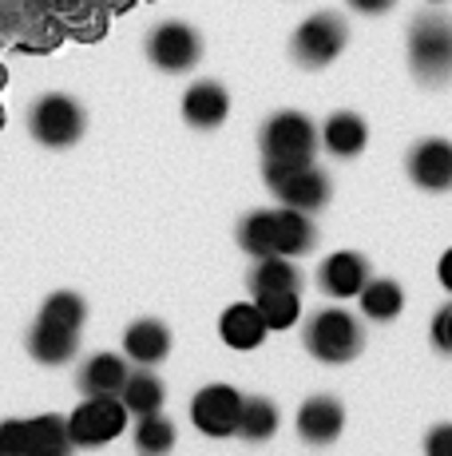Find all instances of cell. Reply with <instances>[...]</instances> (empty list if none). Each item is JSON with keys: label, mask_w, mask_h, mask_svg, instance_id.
<instances>
[{"label": "cell", "mask_w": 452, "mask_h": 456, "mask_svg": "<svg viewBox=\"0 0 452 456\" xmlns=\"http://www.w3.org/2000/svg\"><path fill=\"white\" fill-rule=\"evenodd\" d=\"M405 171L421 191H432V195L452 191V143L448 139H421L408 151Z\"/></svg>", "instance_id": "12"}, {"label": "cell", "mask_w": 452, "mask_h": 456, "mask_svg": "<svg viewBox=\"0 0 452 456\" xmlns=\"http://www.w3.org/2000/svg\"><path fill=\"white\" fill-rule=\"evenodd\" d=\"M318 282H321V290H326L329 297H358L361 286L369 282V262H365L361 254H353V250H337V254H329V258L321 262Z\"/></svg>", "instance_id": "15"}, {"label": "cell", "mask_w": 452, "mask_h": 456, "mask_svg": "<svg viewBox=\"0 0 452 456\" xmlns=\"http://www.w3.org/2000/svg\"><path fill=\"white\" fill-rule=\"evenodd\" d=\"M203 56V37H198L190 24L182 20H163L159 28H151L147 37V60H151L159 72H190Z\"/></svg>", "instance_id": "10"}, {"label": "cell", "mask_w": 452, "mask_h": 456, "mask_svg": "<svg viewBox=\"0 0 452 456\" xmlns=\"http://www.w3.org/2000/svg\"><path fill=\"white\" fill-rule=\"evenodd\" d=\"M266 187L282 207H298L306 215L329 203V179L314 163H266Z\"/></svg>", "instance_id": "7"}, {"label": "cell", "mask_w": 452, "mask_h": 456, "mask_svg": "<svg viewBox=\"0 0 452 456\" xmlns=\"http://www.w3.org/2000/svg\"><path fill=\"white\" fill-rule=\"evenodd\" d=\"M226 116H230V95H226L222 84L198 80L187 87V95H182V119H187L190 127L214 131L219 124H226Z\"/></svg>", "instance_id": "14"}, {"label": "cell", "mask_w": 452, "mask_h": 456, "mask_svg": "<svg viewBox=\"0 0 452 456\" xmlns=\"http://www.w3.org/2000/svg\"><path fill=\"white\" fill-rule=\"evenodd\" d=\"M345 20L334 12H314L310 20L298 24V32H294V60H298L302 68H326L334 64L337 56H342L345 48Z\"/></svg>", "instance_id": "9"}, {"label": "cell", "mask_w": 452, "mask_h": 456, "mask_svg": "<svg viewBox=\"0 0 452 456\" xmlns=\"http://www.w3.org/2000/svg\"><path fill=\"white\" fill-rule=\"evenodd\" d=\"M429 4H445V0H429Z\"/></svg>", "instance_id": "31"}, {"label": "cell", "mask_w": 452, "mask_h": 456, "mask_svg": "<svg viewBox=\"0 0 452 456\" xmlns=\"http://www.w3.org/2000/svg\"><path fill=\"white\" fill-rule=\"evenodd\" d=\"M127 405L119 397H84L68 413V441L76 449H100L127 428Z\"/></svg>", "instance_id": "5"}, {"label": "cell", "mask_w": 452, "mask_h": 456, "mask_svg": "<svg viewBox=\"0 0 452 456\" xmlns=\"http://www.w3.org/2000/svg\"><path fill=\"white\" fill-rule=\"evenodd\" d=\"M242 393L234 385H203L190 397V420L203 436H234L238 433Z\"/></svg>", "instance_id": "11"}, {"label": "cell", "mask_w": 452, "mask_h": 456, "mask_svg": "<svg viewBox=\"0 0 452 456\" xmlns=\"http://www.w3.org/2000/svg\"><path fill=\"white\" fill-rule=\"evenodd\" d=\"M408 64L421 84H445L452 76V20L445 12H424L413 20Z\"/></svg>", "instance_id": "3"}, {"label": "cell", "mask_w": 452, "mask_h": 456, "mask_svg": "<svg viewBox=\"0 0 452 456\" xmlns=\"http://www.w3.org/2000/svg\"><path fill=\"white\" fill-rule=\"evenodd\" d=\"M432 346L440 354H452V305L437 310V318H432Z\"/></svg>", "instance_id": "27"}, {"label": "cell", "mask_w": 452, "mask_h": 456, "mask_svg": "<svg viewBox=\"0 0 452 456\" xmlns=\"http://www.w3.org/2000/svg\"><path fill=\"white\" fill-rule=\"evenodd\" d=\"M72 449L68 441V417L44 413L28 420H0V452H64Z\"/></svg>", "instance_id": "8"}, {"label": "cell", "mask_w": 452, "mask_h": 456, "mask_svg": "<svg viewBox=\"0 0 452 456\" xmlns=\"http://www.w3.org/2000/svg\"><path fill=\"white\" fill-rule=\"evenodd\" d=\"M84 127V108L80 100H72L68 92H44L36 103L28 108V131L40 147H52V151H64V147L80 143Z\"/></svg>", "instance_id": "4"}, {"label": "cell", "mask_w": 452, "mask_h": 456, "mask_svg": "<svg viewBox=\"0 0 452 456\" xmlns=\"http://www.w3.org/2000/svg\"><path fill=\"white\" fill-rule=\"evenodd\" d=\"M88 322V302L76 290H56L44 297L28 330V354L40 365H64L80 349V330Z\"/></svg>", "instance_id": "1"}, {"label": "cell", "mask_w": 452, "mask_h": 456, "mask_svg": "<svg viewBox=\"0 0 452 456\" xmlns=\"http://www.w3.org/2000/svg\"><path fill=\"white\" fill-rule=\"evenodd\" d=\"M119 401L127 405V413H132V417L159 413L163 401H167V389H163V381L151 373V365H143L139 373H127L124 389H119Z\"/></svg>", "instance_id": "21"}, {"label": "cell", "mask_w": 452, "mask_h": 456, "mask_svg": "<svg viewBox=\"0 0 452 456\" xmlns=\"http://www.w3.org/2000/svg\"><path fill=\"white\" fill-rule=\"evenodd\" d=\"M318 127L302 111H278L262 127V155L266 163H314Z\"/></svg>", "instance_id": "6"}, {"label": "cell", "mask_w": 452, "mask_h": 456, "mask_svg": "<svg viewBox=\"0 0 452 456\" xmlns=\"http://www.w3.org/2000/svg\"><path fill=\"white\" fill-rule=\"evenodd\" d=\"M437 278H440V286L452 294V250L440 254V266H437Z\"/></svg>", "instance_id": "30"}, {"label": "cell", "mask_w": 452, "mask_h": 456, "mask_svg": "<svg viewBox=\"0 0 452 456\" xmlns=\"http://www.w3.org/2000/svg\"><path fill=\"white\" fill-rule=\"evenodd\" d=\"M127 362L119 354H92L88 362L80 365V393L84 397H119V389H124L127 381Z\"/></svg>", "instance_id": "18"}, {"label": "cell", "mask_w": 452, "mask_h": 456, "mask_svg": "<svg viewBox=\"0 0 452 456\" xmlns=\"http://www.w3.org/2000/svg\"><path fill=\"white\" fill-rule=\"evenodd\" d=\"M171 354V330L159 318H139L124 330V357L135 365H159Z\"/></svg>", "instance_id": "17"}, {"label": "cell", "mask_w": 452, "mask_h": 456, "mask_svg": "<svg viewBox=\"0 0 452 456\" xmlns=\"http://www.w3.org/2000/svg\"><path fill=\"white\" fill-rule=\"evenodd\" d=\"M258 314L266 318V330H290L302 314V302H298V290H286V294H258L254 297Z\"/></svg>", "instance_id": "26"}, {"label": "cell", "mask_w": 452, "mask_h": 456, "mask_svg": "<svg viewBox=\"0 0 452 456\" xmlns=\"http://www.w3.org/2000/svg\"><path fill=\"white\" fill-rule=\"evenodd\" d=\"M286 290H302V274L294 266V258L286 254H266L258 258V266L250 270V294H286Z\"/></svg>", "instance_id": "20"}, {"label": "cell", "mask_w": 452, "mask_h": 456, "mask_svg": "<svg viewBox=\"0 0 452 456\" xmlns=\"http://www.w3.org/2000/svg\"><path fill=\"white\" fill-rule=\"evenodd\" d=\"M302 338H306L310 357H318V362H326V365L353 362L365 346L361 318L350 314V310H342V305H326V310H318L314 318L306 322V333H302Z\"/></svg>", "instance_id": "2"}, {"label": "cell", "mask_w": 452, "mask_h": 456, "mask_svg": "<svg viewBox=\"0 0 452 456\" xmlns=\"http://www.w3.org/2000/svg\"><path fill=\"white\" fill-rule=\"evenodd\" d=\"M342 425H345V409L337 397L329 393H318V397L302 401L298 409V436L306 444H334L342 436Z\"/></svg>", "instance_id": "13"}, {"label": "cell", "mask_w": 452, "mask_h": 456, "mask_svg": "<svg viewBox=\"0 0 452 456\" xmlns=\"http://www.w3.org/2000/svg\"><path fill=\"white\" fill-rule=\"evenodd\" d=\"M238 247L254 258H266V254H278V218L274 210H250L238 223Z\"/></svg>", "instance_id": "23"}, {"label": "cell", "mask_w": 452, "mask_h": 456, "mask_svg": "<svg viewBox=\"0 0 452 456\" xmlns=\"http://www.w3.org/2000/svg\"><path fill=\"white\" fill-rule=\"evenodd\" d=\"M358 297H361V314L369 322H393L405 310V290L393 278H369Z\"/></svg>", "instance_id": "22"}, {"label": "cell", "mask_w": 452, "mask_h": 456, "mask_svg": "<svg viewBox=\"0 0 452 456\" xmlns=\"http://www.w3.org/2000/svg\"><path fill=\"white\" fill-rule=\"evenodd\" d=\"M353 12H365V16H377V12H389L393 0H350Z\"/></svg>", "instance_id": "29"}, {"label": "cell", "mask_w": 452, "mask_h": 456, "mask_svg": "<svg viewBox=\"0 0 452 456\" xmlns=\"http://www.w3.org/2000/svg\"><path fill=\"white\" fill-rule=\"evenodd\" d=\"M171 444H175V425H171L163 413H143L135 420V449L139 452H171Z\"/></svg>", "instance_id": "25"}, {"label": "cell", "mask_w": 452, "mask_h": 456, "mask_svg": "<svg viewBox=\"0 0 452 456\" xmlns=\"http://www.w3.org/2000/svg\"><path fill=\"white\" fill-rule=\"evenodd\" d=\"M278 433V405L266 397H242V413H238V436L246 441H270Z\"/></svg>", "instance_id": "24"}, {"label": "cell", "mask_w": 452, "mask_h": 456, "mask_svg": "<svg viewBox=\"0 0 452 456\" xmlns=\"http://www.w3.org/2000/svg\"><path fill=\"white\" fill-rule=\"evenodd\" d=\"M424 452L429 456H452V425H437L424 436Z\"/></svg>", "instance_id": "28"}, {"label": "cell", "mask_w": 452, "mask_h": 456, "mask_svg": "<svg viewBox=\"0 0 452 456\" xmlns=\"http://www.w3.org/2000/svg\"><path fill=\"white\" fill-rule=\"evenodd\" d=\"M318 139L329 155H337V159H353V155H361L365 143H369V127H365V119L358 116V111H337V116H329L326 124H321Z\"/></svg>", "instance_id": "19"}, {"label": "cell", "mask_w": 452, "mask_h": 456, "mask_svg": "<svg viewBox=\"0 0 452 456\" xmlns=\"http://www.w3.org/2000/svg\"><path fill=\"white\" fill-rule=\"evenodd\" d=\"M266 318L258 314L254 302H234L222 310L219 318V338L226 341L230 349H238V354H246V349H258L266 341Z\"/></svg>", "instance_id": "16"}]
</instances>
